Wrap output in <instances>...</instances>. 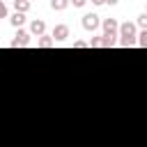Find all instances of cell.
<instances>
[{
    "label": "cell",
    "mask_w": 147,
    "mask_h": 147,
    "mask_svg": "<svg viewBox=\"0 0 147 147\" xmlns=\"http://www.w3.org/2000/svg\"><path fill=\"white\" fill-rule=\"evenodd\" d=\"M119 37L122 39H138V25L131 23V21L119 23Z\"/></svg>",
    "instance_id": "1"
},
{
    "label": "cell",
    "mask_w": 147,
    "mask_h": 147,
    "mask_svg": "<svg viewBox=\"0 0 147 147\" xmlns=\"http://www.w3.org/2000/svg\"><path fill=\"white\" fill-rule=\"evenodd\" d=\"M101 28H103V37H119V23L115 18H103Z\"/></svg>",
    "instance_id": "2"
},
{
    "label": "cell",
    "mask_w": 147,
    "mask_h": 147,
    "mask_svg": "<svg viewBox=\"0 0 147 147\" xmlns=\"http://www.w3.org/2000/svg\"><path fill=\"white\" fill-rule=\"evenodd\" d=\"M99 25H101V21H99L96 14H85V16H83V28H85L87 32H94Z\"/></svg>",
    "instance_id": "3"
},
{
    "label": "cell",
    "mask_w": 147,
    "mask_h": 147,
    "mask_svg": "<svg viewBox=\"0 0 147 147\" xmlns=\"http://www.w3.org/2000/svg\"><path fill=\"white\" fill-rule=\"evenodd\" d=\"M51 37H53L55 41H64V39L69 37V25H67V23H57V25L53 28Z\"/></svg>",
    "instance_id": "4"
},
{
    "label": "cell",
    "mask_w": 147,
    "mask_h": 147,
    "mask_svg": "<svg viewBox=\"0 0 147 147\" xmlns=\"http://www.w3.org/2000/svg\"><path fill=\"white\" fill-rule=\"evenodd\" d=\"M18 46H30V32H25L21 28H18L16 37L11 39V48H18Z\"/></svg>",
    "instance_id": "5"
},
{
    "label": "cell",
    "mask_w": 147,
    "mask_h": 147,
    "mask_svg": "<svg viewBox=\"0 0 147 147\" xmlns=\"http://www.w3.org/2000/svg\"><path fill=\"white\" fill-rule=\"evenodd\" d=\"M30 34H37V37H44V34H46V23H44L41 18H34V21L30 23Z\"/></svg>",
    "instance_id": "6"
},
{
    "label": "cell",
    "mask_w": 147,
    "mask_h": 147,
    "mask_svg": "<svg viewBox=\"0 0 147 147\" xmlns=\"http://www.w3.org/2000/svg\"><path fill=\"white\" fill-rule=\"evenodd\" d=\"M9 23H11L14 28H21V25L25 23V14H21V11H14V14H11V18H9Z\"/></svg>",
    "instance_id": "7"
},
{
    "label": "cell",
    "mask_w": 147,
    "mask_h": 147,
    "mask_svg": "<svg viewBox=\"0 0 147 147\" xmlns=\"http://www.w3.org/2000/svg\"><path fill=\"white\" fill-rule=\"evenodd\" d=\"M30 0H14V11H21V14H25L28 9H30Z\"/></svg>",
    "instance_id": "8"
},
{
    "label": "cell",
    "mask_w": 147,
    "mask_h": 147,
    "mask_svg": "<svg viewBox=\"0 0 147 147\" xmlns=\"http://www.w3.org/2000/svg\"><path fill=\"white\" fill-rule=\"evenodd\" d=\"M71 5V0H51V7L55 9V11H62V9H67Z\"/></svg>",
    "instance_id": "9"
},
{
    "label": "cell",
    "mask_w": 147,
    "mask_h": 147,
    "mask_svg": "<svg viewBox=\"0 0 147 147\" xmlns=\"http://www.w3.org/2000/svg\"><path fill=\"white\" fill-rule=\"evenodd\" d=\"M90 48H103V34L101 37H90Z\"/></svg>",
    "instance_id": "10"
},
{
    "label": "cell",
    "mask_w": 147,
    "mask_h": 147,
    "mask_svg": "<svg viewBox=\"0 0 147 147\" xmlns=\"http://www.w3.org/2000/svg\"><path fill=\"white\" fill-rule=\"evenodd\" d=\"M53 44H55V39H53V37H46V34H44V37L39 39V46H41V48H51Z\"/></svg>",
    "instance_id": "11"
},
{
    "label": "cell",
    "mask_w": 147,
    "mask_h": 147,
    "mask_svg": "<svg viewBox=\"0 0 147 147\" xmlns=\"http://www.w3.org/2000/svg\"><path fill=\"white\" fill-rule=\"evenodd\" d=\"M138 46L140 48H147V30H140L138 32Z\"/></svg>",
    "instance_id": "12"
},
{
    "label": "cell",
    "mask_w": 147,
    "mask_h": 147,
    "mask_svg": "<svg viewBox=\"0 0 147 147\" xmlns=\"http://www.w3.org/2000/svg\"><path fill=\"white\" fill-rule=\"evenodd\" d=\"M136 25H138V28H142V30H147V11L138 16V21H136Z\"/></svg>",
    "instance_id": "13"
},
{
    "label": "cell",
    "mask_w": 147,
    "mask_h": 147,
    "mask_svg": "<svg viewBox=\"0 0 147 147\" xmlns=\"http://www.w3.org/2000/svg\"><path fill=\"white\" fill-rule=\"evenodd\" d=\"M119 46H124V48H131V46H138V39H122V41H119Z\"/></svg>",
    "instance_id": "14"
},
{
    "label": "cell",
    "mask_w": 147,
    "mask_h": 147,
    "mask_svg": "<svg viewBox=\"0 0 147 147\" xmlns=\"http://www.w3.org/2000/svg\"><path fill=\"white\" fill-rule=\"evenodd\" d=\"M9 16V7H7V2H0V18H7Z\"/></svg>",
    "instance_id": "15"
},
{
    "label": "cell",
    "mask_w": 147,
    "mask_h": 147,
    "mask_svg": "<svg viewBox=\"0 0 147 147\" xmlns=\"http://www.w3.org/2000/svg\"><path fill=\"white\" fill-rule=\"evenodd\" d=\"M117 41H115V37H103V48H113Z\"/></svg>",
    "instance_id": "16"
},
{
    "label": "cell",
    "mask_w": 147,
    "mask_h": 147,
    "mask_svg": "<svg viewBox=\"0 0 147 147\" xmlns=\"http://www.w3.org/2000/svg\"><path fill=\"white\" fill-rule=\"evenodd\" d=\"M74 48H90V41H83V39H78V41H74Z\"/></svg>",
    "instance_id": "17"
},
{
    "label": "cell",
    "mask_w": 147,
    "mask_h": 147,
    "mask_svg": "<svg viewBox=\"0 0 147 147\" xmlns=\"http://www.w3.org/2000/svg\"><path fill=\"white\" fill-rule=\"evenodd\" d=\"M71 5L80 9V7H85V5H87V0H71Z\"/></svg>",
    "instance_id": "18"
},
{
    "label": "cell",
    "mask_w": 147,
    "mask_h": 147,
    "mask_svg": "<svg viewBox=\"0 0 147 147\" xmlns=\"http://www.w3.org/2000/svg\"><path fill=\"white\" fill-rule=\"evenodd\" d=\"M92 2H94L96 7H101V5H106V0H92Z\"/></svg>",
    "instance_id": "19"
},
{
    "label": "cell",
    "mask_w": 147,
    "mask_h": 147,
    "mask_svg": "<svg viewBox=\"0 0 147 147\" xmlns=\"http://www.w3.org/2000/svg\"><path fill=\"white\" fill-rule=\"evenodd\" d=\"M119 0H106V5H117Z\"/></svg>",
    "instance_id": "20"
},
{
    "label": "cell",
    "mask_w": 147,
    "mask_h": 147,
    "mask_svg": "<svg viewBox=\"0 0 147 147\" xmlns=\"http://www.w3.org/2000/svg\"><path fill=\"white\" fill-rule=\"evenodd\" d=\"M2 2H7V0H2ZM11 2H14V0H11Z\"/></svg>",
    "instance_id": "21"
},
{
    "label": "cell",
    "mask_w": 147,
    "mask_h": 147,
    "mask_svg": "<svg viewBox=\"0 0 147 147\" xmlns=\"http://www.w3.org/2000/svg\"><path fill=\"white\" fill-rule=\"evenodd\" d=\"M145 11H147V5H145Z\"/></svg>",
    "instance_id": "22"
},
{
    "label": "cell",
    "mask_w": 147,
    "mask_h": 147,
    "mask_svg": "<svg viewBox=\"0 0 147 147\" xmlns=\"http://www.w3.org/2000/svg\"><path fill=\"white\" fill-rule=\"evenodd\" d=\"M30 2H32V0H30Z\"/></svg>",
    "instance_id": "23"
}]
</instances>
